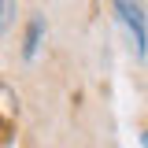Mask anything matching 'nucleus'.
Wrapping results in <instances>:
<instances>
[{
  "mask_svg": "<svg viewBox=\"0 0 148 148\" xmlns=\"http://www.w3.org/2000/svg\"><path fill=\"white\" fill-rule=\"evenodd\" d=\"M115 11H119V18L126 22L130 37H133V48H137V56L148 52V30H145V8L141 4H126V0H119L115 4Z\"/></svg>",
  "mask_w": 148,
  "mask_h": 148,
  "instance_id": "nucleus-1",
  "label": "nucleus"
},
{
  "mask_svg": "<svg viewBox=\"0 0 148 148\" xmlns=\"http://www.w3.org/2000/svg\"><path fill=\"white\" fill-rule=\"evenodd\" d=\"M141 145H145V148H148V130H145V133H141Z\"/></svg>",
  "mask_w": 148,
  "mask_h": 148,
  "instance_id": "nucleus-3",
  "label": "nucleus"
},
{
  "mask_svg": "<svg viewBox=\"0 0 148 148\" xmlns=\"http://www.w3.org/2000/svg\"><path fill=\"white\" fill-rule=\"evenodd\" d=\"M37 41H41V18H34V22H30V34H26V56L37 52Z\"/></svg>",
  "mask_w": 148,
  "mask_h": 148,
  "instance_id": "nucleus-2",
  "label": "nucleus"
}]
</instances>
